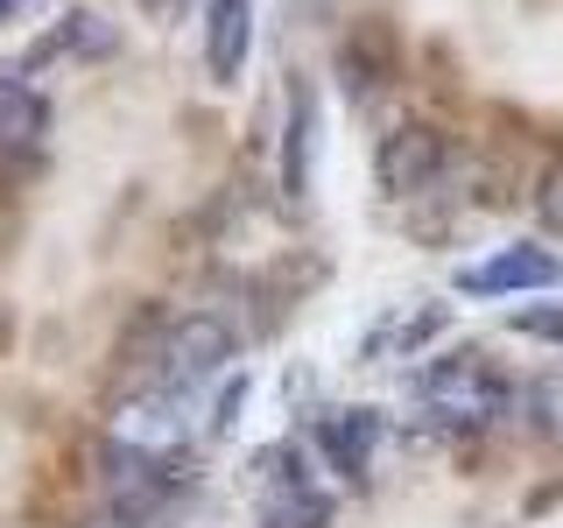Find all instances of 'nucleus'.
Segmentation results:
<instances>
[{"mask_svg":"<svg viewBox=\"0 0 563 528\" xmlns=\"http://www.w3.org/2000/svg\"><path fill=\"white\" fill-rule=\"evenodd\" d=\"M233 352H240V331H233L225 310H184V317H169L163 339H155L148 387H163V395H190V387L211 381Z\"/></svg>","mask_w":563,"mask_h":528,"instance_id":"1","label":"nucleus"},{"mask_svg":"<svg viewBox=\"0 0 563 528\" xmlns=\"http://www.w3.org/2000/svg\"><path fill=\"white\" fill-rule=\"evenodd\" d=\"M416 395H422V409L444 416L451 430H486V422H500L507 409H515V387H507V374L493 360H479V352H457V360L422 366Z\"/></svg>","mask_w":563,"mask_h":528,"instance_id":"2","label":"nucleus"},{"mask_svg":"<svg viewBox=\"0 0 563 528\" xmlns=\"http://www.w3.org/2000/svg\"><path fill=\"white\" fill-rule=\"evenodd\" d=\"M444 169H451V148H444V134H430V128H395V134H380V148H374V176H380L387 198H430V190L444 184Z\"/></svg>","mask_w":563,"mask_h":528,"instance_id":"3","label":"nucleus"},{"mask_svg":"<svg viewBox=\"0 0 563 528\" xmlns=\"http://www.w3.org/2000/svg\"><path fill=\"white\" fill-rule=\"evenodd\" d=\"M550 282H563L550 246H500V254L479 261V268L457 275V289L465 296H528V289H550Z\"/></svg>","mask_w":563,"mask_h":528,"instance_id":"4","label":"nucleus"},{"mask_svg":"<svg viewBox=\"0 0 563 528\" xmlns=\"http://www.w3.org/2000/svg\"><path fill=\"white\" fill-rule=\"evenodd\" d=\"M254 50V0H205V70L233 85Z\"/></svg>","mask_w":563,"mask_h":528,"instance_id":"5","label":"nucleus"},{"mask_svg":"<svg viewBox=\"0 0 563 528\" xmlns=\"http://www.w3.org/2000/svg\"><path fill=\"white\" fill-rule=\"evenodd\" d=\"M374 444H380V416L374 409H331L317 422V451H324V465L339 472V480L360 486L366 465H374Z\"/></svg>","mask_w":563,"mask_h":528,"instance_id":"6","label":"nucleus"},{"mask_svg":"<svg viewBox=\"0 0 563 528\" xmlns=\"http://www.w3.org/2000/svg\"><path fill=\"white\" fill-rule=\"evenodd\" d=\"M49 128V99H43V85H29L22 70H0V148H35Z\"/></svg>","mask_w":563,"mask_h":528,"instance_id":"7","label":"nucleus"},{"mask_svg":"<svg viewBox=\"0 0 563 528\" xmlns=\"http://www.w3.org/2000/svg\"><path fill=\"white\" fill-rule=\"evenodd\" d=\"M437 331H444V304L409 310V317H380V324L366 331V360H380L387 345H395V352H416V345H430Z\"/></svg>","mask_w":563,"mask_h":528,"instance_id":"8","label":"nucleus"},{"mask_svg":"<svg viewBox=\"0 0 563 528\" xmlns=\"http://www.w3.org/2000/svg\"><path fill=\"white\" fill-rule=\"evenodd\" d=\"M310 128H317V106H310L303 85H296V92H289V163H282L289 198H303V184H310Z\"/></svg>","mask_w":563,"mask_h":528,"instance_id":"9","label":"nucleus"},{"mask_svg":"<svg viewBox=\"0 0 563 528\" xmlns=\"http://www.w3.org/2000/svg\"><path fill=\"white\" fill-rule=\"evenodd\" d=\"M521 416H528V430H536V437H563V374L528 387V395H521Z\"/></svg>","mask_w":563,"mask_h":528,"instance_id":"10","label":"nucleus"},{"mask_svg":"<svg viewBox=\"0 0 563 528\" xmlns=\"http://www.w3.org/2000/svg\"><path fill=\"white\" fill-rule=\"evenodd\" d=\"M507 324L521 331V339H542V345H563V310L556 304H528V310H515Z\"/></svg>","mask_w":563,"mask_h":528,"instance_id":"11","label":"nucleus"},{"mask_svg":"<svg viewBox=\"0 0 563 528\" xmlns=\"http://www.w3.org/2000/svg\"><path fill=\"white\" fill-rule=\"evenodd\" d=\"M536 211H542V226L563 240V163L556 169H542V184H536Z\"/></svg>","mask_w":563,"mask_h":528,"instance_id":"12","label":"nucleus"},{"mask_svg":"<svg viewBox=\"0 0 563 528\" xmlns=\"http://www.w3.org/2000/svg\"><path fill=\"white\" fill-rule=\"evenodd\" d=\"M85 528H141V521H128V515H113V507H106L99 521H85Z\"/></svg>","mask_w":563,"mask_h":528,"instance_id":"13","label":"nucleus"},{"mask_svg":"<svg viewBox=\"0 0 563 528\" xmlns=\"http://www.w3.org/2000/svg\"><path fill=\"white\" fill-rule=\"evenodd\" d=\"M14 8H22V0H0V22H8V14H14Z\"/></svg>","mask_w":563,"mask_h":528,"instance_id":"14","label":"nucleus"}]
</instances>
